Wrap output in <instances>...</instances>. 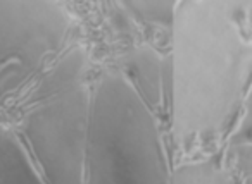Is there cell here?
I'll return each instance as SVG.
<instances>
[{
	"label": "cell",
	"instance_id": "6da1fadb",
	"mask_svg": "<svg viewBox=\"0 0 252 184\" xmlns=\"http://www.w3.org/2000/svg\"><path fill=\"white\" fill-rule=\"evenodd\" d=\"M235 9L211 0L175 5L166 86L173 134L183 146L220 138L252 84V43Z\"/></svg>",
	"mask_w": 252,
	"mask_h": 184
},
{
	"label": "cell",
	"instance_id": "7a4b0ae2",
	"mask_svg": "<svg viewBox=\"0 0 252 184\" xmlns=\"http://www.w3.org/2000/svg\"><path fill=\"white\" fill-rule=\"evenodd\" d=\"M154 110L118 69L92 86L83 184H171Z\"/></svg>",
	"mask_w": 252,
	"mask_h": 184
},
{
	"label": "cell",
	"instance_id": "3957f363",
	"mask_svg": "<svg viewBox=\"0 0 252 184\" xmlns=\"http://www.w3.org/2000/svg\"><path fill=\"white\" fill-rule=\"evenodd\" d=\"M92 86L81 47L66 49L30 86L19 131L45 184H83Z\"/></svg>",
	"mask_w": 252,
	"mask_h": 184
},
{
	"label": "cell",
	"instance_id": "277c9868",
	"mask_svg": "<svg viewBox=\"0 0 252 184\" xmlns=\"http://www.w3.org/2000/svg\"><path fill=\"white\" fill-rule=\"evenodd\" d=\"M69 11L52 0H0V105L30 90L67 49Z\"/></svg>",
	"mask_w": 252,
	"mask_h": 184
},
{
	"label": "cell",
	"instance_id": "5b68a950",
	"mask_svg": "<svg viewBox=\"0 0 252 184\" xmlns=\"http://www.w3.org/2000/svg\"><path fill=\"white\" fill-rule=\"evenodd\" d=\"M119 73L137 90V93L154 110L162 98V86L166 79V67L151 49H135L121 59Z\"/></svg>",
	"mask_w": 252,
	"mask_h": 184
},
{
	"label": "cell",
	"instance_id": "8992f818",
	"mask_svg": "<svg viewBox=\"0 0 252 184\" xmlns=\"http://www.w3.org/2000/svg\"><path fill=\"white\" fill-rule=\"evenodd\" d=\"M0 184H45L19 136L0 122Z\"/></svg>",
	"mask_w": 252,
	"mask_h": 184
},
{
	"label": "cell",
	"instance_id": "52a82bcc",
	"mask_svg": "<svg viewBox=\"0 0 252 184\" xmlns=\"http://www.w3.org/2000/svg\"><path fill=\"white\" fill-rule=\"evenodd\" d=\"M171 184H237L231 172L214 158L182 163L173 172Z\"/></svg>",
	"mask_w": 252,
	"mask_h": 184
},
{
	"label": "cell",
	"instance_id": "ba28073f",
	"mask_svg": "<svg viewBox=\"0 0 252 184\" xmlns=\"http://www.w3.org/2000/svg\"><path fill=\"white\" fill-rule=\"evenodd\" d=\"M175 5L176 4H169V2H130L126 4V7L140 14L145 21L171 26Z\"/></svg>",
	"mask_w": 252,
	"mask_h": 184
},
{
	"label": "cell",
	"instance_id": "9c48e42d",
	"mask_svg": "<svg viewBox=\"0 0 252 184\" xmlns=\"http://www.w3.org/2000/svg\"><path fill=\"white\" fill-rule=\"evenodd\" d=\"M252 134V84L247 91V98H245V114L242 119V126H240V134L238 138H249Z\"/></svg>",
	"mask_w": 252,
	"mask_h": 184
},
{
	"label": "cell",
	"instance_id": "30bf717a",
	"mask_svg": "<svg viewBox=\"0 0 252 184\" xmlns=\"http://www.w3.org/2000/svg\"><path fill=\"white\" fill-rule=\"evenodd\" d=\"M244 9H245V16H247L249 25L252 26V2H251V4H245V5H244Z\"/></svg>",
	"mask_w": 252,
	"mask_h": 184
}]
</instances>
